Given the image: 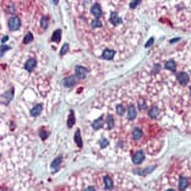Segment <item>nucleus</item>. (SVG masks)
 <instances>
[{
  "mask_svg": "<svg viewBox=\"0 0 191 191\" xmlns=\"http://www.w3.org/2000/svg\"><path fill=\"white\" fill-rule=\"evenodd\" d=\"M11 92H12V90L11 91H9V92H6V99H5V102H4V104H7L9 103V101H10L11 99V97H12V93H11Z\"/></svg>",
  "mask_w": 191,
  "mask_h": 191,
  "instance_id": "obj_26",
  "label": "nucleus"
},
{
  "mask_svg": "<svg viewBox=\"0 0 191 191\" xmlns=\"http://www.w3.org/2000/svg\"><path fill=\"white\" fill-rule=\"evenodd\" d=\"M33 40V34L31 33V32H28V33L25 36V38H24V43L25 44H28V43H31Z\"/></svg>",
  "mask_w": 191,
  "mask_h": 191,
  "instance_id": "obj_21",
  "label": "nucleus"
},
{
  "mask_svg": "<svg viewBox=\"0 0 191 191\" xmlns=\"http://www.w3.org/2000/svg\"><path fill=\"white\" fill-rule=\"evenodd\" d=\"M107 123H108V127H109V129H111V127L114 126V118L111 117V115H108Z\"/></svg>",
  "mask_w": 191,
  "mask_h": 191,
  "instance_id": "obj_23",
  "label": "nucleus"
},
{
  "mask_svg": "<svg viewBox=\"0 0 191 191\" xmlns=\"http://www.w3.org/2000/svg\"><path fill=\"white\" fill-rule=\"evenodd\" d=\"M138 3H140V1H138V0H137V1H131L130 6H131V7H135V6H136V5H137Z\"/></svg>",
  "mask_w": 191,
  "mask_h": 191,
  "instance_id": "obj_33",
  "label": "nucleus"
},
{
  "mask_svg": "<svg viewBox=\"0 0 191 191\" xmlns=\"http://www.w3.org/2000/svg\"><path fill=\"white\" fill-rule=\"evenodd\" d=\"M168 191H175V190H173V189H170V190H168Z\"/></svg>",
  "mask_w": 191,
  "mask_h": 191,
  "instance_id": "obj_36",
  "label": "nucleus"
},
{
  "mask_svg": "<svg viewBox=\"0 0 191 191\" xmlns=\"http://www.w3.org/2000/svg\"><path fill=\"white\" fill-rule=\"evenodd\" d=\"M36 64H37L36 59L31 58V59H28V60L26 61V64H25V69H26L27 71H32L34 67H36Z\"/></svg>",
  "mask_w": 191,
  "mask_h": 191,
  "instance_id": "obj_5",
  "label": "nucleus"
},
{
  "mask_svg": "<svg viewBox=\"0 0 191 191\" xmlns=\"http://www.w3.org/2000/svg\"><path fill=\"white\" fill-rule=\"evenodd\" d=\"M102 125H103V117L98 118L97 120H94L93 124H92V126H93L94 130H98V129H101L102 127Z\"/></svg>",
  "mask_w": 191,
  "mask_h": 191,
  "instance_id": "obj_13",
  "label": "nucleus"
},
{
  "mask_svg": "<svg viewBox=\"0 0 191 191\" xmlns=\"http://www.w3.org/2000/svg\"><path fill=\"white\" fill-rule=\"evenodd\" d=\"M127 118H129L130 120H132V119L136 118V109H135L134 105H130L129 109H127Z\"/></svg>",
  "mask_w": 191,
  "mask_h": 191,
  "instance_id": "obj_10",
  "label": "nucleus"
},
{
  "mask_svg": "<svg viewBox=\"0 0 191 191\" xmlns=\"http://www.w3.org/2000/svg\"><path fill=\"white\" fill-rule=\"evenodd\" d=\"M114 54H115V52L113 50V49H104L103 54H102V58L105 59V60H110V59H113Z\"/></svg>",
  "mask_w": 191,
  "mask_h": 191,
  "instance_id": "obj_8",
  "label": "nucleus"
},
{
  "mask_svg": "<svg viewBox=\"0 0 191 191\" xmlns=\"http://www.w3.org/2000/svg\"><path fill=\"white\" fill-rule=\"evenodd\" d=\"M107 146H108V141L105 138L101 140V147H107Z\"/></svg>",
  "mask_w": 191,
  "mask_h": 191,
  "instance_id": "obj_30",
  "label": "nucleus"
},
{
  "mask_svg": "<svg viewBox=\"0 0 191 191\" xmlns=\"http://www.w3.org/2000/svg\"><path fill=\"white\" fill-rule=\"evenodd\" d=\"M138 105H140V109H146V103H145L143 99H141V101L138 102Z\"/></svg>",
  "mask_w": 191,
  "mask_h": 191,
  "instance_id": "obj_29",
  "label": "nucleus"
},
{
  "mask_svg": "<svg viewBox=\"0 0 191 191\" xmlns=\"http://www.w3.org/2000/svg\"><path fill=\"white\" fill-rule=\"evenodd\" d=\"M159 115V109L157 107H152L150 109V117L151 118H157Z\"/></svg>",
  "mask_w": 191,
  "mask_h": 191,
  "instance_id": "obj_18",
  "label": "nucleus"
},
{
  "mask_svg": "<svg viewBox=\"0 0 191 191\" xmlns=\"http://www.w3.org/2000/svg\"><path fill=\"white\" fill-rule=\"evenodd\" d=\"M85 191H96V189H94L93 186H88V188L85 189Z\"/></svg>",
  "mask_w": 191,
  "mask_h": 191,
  "instance_id": "obj_34",
  "label": "nucleus"
},
{
  "mask_svg": "<svg viewBox=\"0 0 191 191\" xmlns=\"http://www.w3.org/2000/svg\"><path fill=\"white\" fill-rule=\"evenodd\" d=\"M104 185H105V189H107V190L113 189V180H111L108 175H105V176H104Z\"/></svg>",
  "mask_w": 191,
  "mask_h": 191,
  "instance_id": "obj_14",
  "label": "nucleus"
},
{
  "mask_svg": "<svg viewBox=\"0 0 191 191\" xmlns=\"http://www.w3.org/2000/svg\"><path fill=\"white\" fill-rule=\"evenodd\" d=\"M40 22H42V27H43V28H47L48 27V18L47 17H43Z\"/></svg>",
  "mask_w": 191,
  "mask_h": 191,
  "instance_id": "obj_28",
  "label": "nucleus"
},
{
  "mask_svg": "<svg viewBox=\"0 0 191 191\" xmlns=\"http://www.w3.org/2000/svg\"><path fill=\"white\" fill-rule=\"evenodd\" d=\"M189 185V180L186 178H181L180 179V183H179V190L180 191H184L185 189L188 188Z\"/></svg>",
  "mask_w": 191,
  "mask_h": 191,
  "instance_id": "obj_12",
  "label": "nucleus"
},
{
  "mask_svg": "<svg viewBox=\"0 0 191 191\" xmlns=\"http://www.w3.org/2000/svg\"><path fill=\"white\" fill-rule=\"evenodd\" d=\"M61 159H63V157L61 156H59L58 158H55L53 161V163H52V168H54V169H58V165L61 163Z\"/></svg>",
  "mask_w": 191,
  "mask_h": 191,
  "instance_id": "obj_20",
  "label": "nucleus"
},
{
  "mask_svg": "<svg viewBox=\"0 0 191 191\" xmlns=\"http://www.w3.org/2000/svg\"><path fill=\"white\" fill-rule=\"evenodd\" d=\"M145 159V153L142 151H138L132 156V162H134L135 164H140L141 162Z\"/></svg>",
  "mask_w": 191,
  "mask_h": 191,
  "instance_id": "obj_3",
  "label": "nucleus"
},
{
  "mask_svg": "<svg viewBox=\"0 0 191 191\" xmlns=\"http://www.w3.org/2000/svg\"><path fill=\"white\" fill-rule=\"evenodd\" d=\"M117 113L119 115H123L125 113V108L124 105H121V104H119V105H117Z\"/></svg>",
  "mask_w": 191,
  "mask_h": 191,
  "instance_id": "obj_25",
  "label": "nucleus"
},
{
  "mask_svg": "<svg viewBox=\"0 0 191 191\" xmlns=\"http://www.w3.org/2000/svg\"><path fill=\"white\" fill-rule=\"evenodd\" d=\"M110 22L113 25H119V24H121L123 22V20H121L120 17H119V15L118 13H111V16H110Z\"/></svg>",
  "mask_w": 191,
  "mask_h": 191,
  "instance_id": "obj_11",
  "label": "nucleus"
},
{
  "mask_svg": "<svg viewBox=\"0 0 191 191\" xmlns=\"http://www.w3.org/2000/svg\"><path fill=\"white\" fill-rule=\"evenodd\" d=\"M7 25H9V28H10L11 31H16L20 28L21 21L17 16H12V17H10V20L7 21Z\"/></svg>",
  "mask_w": 191,
  "mask_h": 191,
  "instance_id": "obj_1",
  "label": "nucleus"
},
{
  "mask_svg": "<svg viewBox=\"0 0 191 191\" xmlns=\"http://www.w3.org/2000/svg\"><path fill=\"white\" fill-rule=\"evenodd\" d=\"M74 123H75V114H74V111L71 110L70 114H69V119H67V126H69V127H72Z\"/></svg>",
  "mask_w": 191,
  "mask_h": 191,
  "instance_id": "obj_16",
  "label": "nucleus"
},
{
  "mask_svg": "<svg viewBox=\"0 0 191 191\" xmlns=\"http://www.w3.org/2000/svg\"><path fill=\"white\" fill-rule=\"evenodd\" d=\"M42 104H37V105H34V108H32V110H31V115L32 117H38V115L42 113Z\"/></svg>",
  "mask_w": 191,
  "mask_h": 191,
  "instance_id": "obj_9",
  "label": "nucleus"
},
{
  "mask_svg": "<svg viewBox=\"0 0 191 191\" xmlns=\"http://www.w3.org/2000/svg\"><path fill=\"white\" fill-rule=\"evenodd\" d=\"M153 40H154L153 38H151V39H150V40L147 42V44H146V47H151L152 44H153Z\"/></svg>",
  "mask_w": 191,
  "mask_h": 191,
  "instance_id": "obj_31",
  "label": "nucleus"
},
{
  "mask_svg": "<svg viewBox=\"0 0 191 191\" xmlns=\"http://www.w3.org/2000/svg\"><path fill=\"white\" fill-rule=\"evenodd\" d=\"M6 40H7V37H6V36H5V37H3V43H5Z\"/></svg>",
  "mask_w": 191,
  "mask_h": 191,
  "instance_id": "obj_35",
  "label": "nucleus"
},
{
  "mask_svg": "<svg viewBox=\"0 0 191 191\" xmlns=\"http://www.w3.org/2000/svg\"><path fill=\"white\" fill-rule=\"evenodd\" d=\"M92 27H93V28H97V27H101L102 26V22H101V20H99V18H96V20H93L92 21Z\"/></svg>",
  "mask_w": 191,
  "mask_h": 191,
  "instance_id": "obj_24",
  "label": "nucleus"
},
{
  "mask_svg": "<svg viewBox=\"0 0 191 191\" xmlns=\"http://www.w3.org/2000/svg\"><path fill=\"white\" fill-rule=\"evenodd\" d=\"M60 37H61V31L60 30H57L53 33V40H54V42H59V40H60Z\"/></svg>",
  "mask_w": 191,
  "mask_h": 191,
  "instance_id": "obj_22",
  "label": "nucleus"
},
{
  "mask_svg": "<svg viewBox=\"0 0 191 191\" xmlns=\"http://www.w3.org/2000/svg\"><path fill=\"white\" fill-rule=\"evenodd\" d=\"M91 12L96 16V18H99V16L102 15V7H101V5H99L98 3L93 4V6H92V9H91Z\"/></svg>",
  "mask_w": 191,
  "mask_h": 191,
  "instance_id": "obj_4",
  "label": "nucleus"
},
{
  "mask_svg": "<svg viewBox=\"0 0 191 191\" xmlns=\"http://www.w3.org/2000/svg\"><path fill=\"white\" fill-rule=\"evenodd\" d=\"M75 83H76V80H75L74 76H69V77H66V78H64L63 80V85L65 87H72Z\"/></svg>",
  "mask_w": 191,
  "mask_h": 191,
  "instance_id": "obj_6",
  "label": "nucleus"
},
{
  "mask_svg": "<svg viewBox=\"0 0 191 191\" xmlns=\"http://www.w3.org/2000/svg\"><path fill=\"white\" fill-rule=\"evenodd\" d=\"M75 141H76L78 147H82V140H81V136H80V130H77L76 134H75Z\"/></svg>",
  "mask_w": 191,
  "mask_h": 191,
  "instance_id": "obj_19",
  "label": "nucleus"
},
{
  "mask_svg": "<svg viewBox=\"0 0 191 191\" xmlns=\"http://www.w3.org/2000/svg\"><path fill=\"white\" fill-rule=\"evenodd\" d=\"M178 81L180 82L181 85H188L189 83V75L186 72H180L178 74Z\"/></svg>",
  "mask_w": 191,
  "mask_h": 191,
  "instance_id": "obj_7",
  "label": "nucleus"
},
{
  "mask_svg": "<svg viewBox=\"0 0 191 191\" xmlns=\"http://www.w3.org/2000/svg\"><path fill=\"white\" fill-rule=\"evenodd\" d=\"M190 93H191V88H190Z\"/></svg>",
  "mask_w": 191,
  "mask_h": 191,
  "instance_id": "obj_37",
  "label": "nucleus"
},
{
  "mask_svg": "<svg viewBox=\"0 0 191 191\" xmlns=\"http://www.w3.org/2000/svg\"><path fill=\"white\" fill-rule=\"evenodd\" d=\"M67 50H69V44H67V43H65V44H64V45H63V48H61L60 54H61V55H64V54L66 53Z\"/></svg>",
  "mask_w": 191,
  "mask_h": 191,
  "instance_id": "obj_27",
  "label": "nucleus"
},
{
  "mask_svg": "<svg viewBox=\"0 0 191 191\" xmlns=\"http://www.w3.org/2000/svg\"><path fill=\"white\" fill-rule=\"evenodd\" d=\"M165 67H167L168 70L174 71L175 69H176V64H175L174 60H169V61H167V64H165Z\"/></svg>",
  "mask_w": 191,
  "mask_h": 191,
  "instance_id": "obj_17",
  "label": "nucleus"
},
{
  "mask_svg": "<svg viewBox=\"0 0 191 191\" xmlns=\"http://www.w3.org/2000/svg\"><path fill=\"white\" fill-rule=\"evenodd\" d=\"M142 137V131L140 130V129H134V131H132V138L134 140H140V138Z\"/></svg>",
  "mask_w": 191,
  "mask_h": 191,
  "instance_id": "obj_15",
  "label": "nucleus"
},
{
  "mask_svg": "<svg viewBox=\"0 0 191 191\" xmlns=\"http://www.w3.org/2000/svg\"><path fill=\"white\" fill-rule=\"evenodd\" d=\"M7 49H9V47H5V45L3 44V45H1V55H3V54H4V52H5V50H7Z\"/></svg>",
  "mask_w": 191,
  "mask_h": 191,
  "instance_id": "obj_32",
  "label": "nucleus"
},
{
  "mask_svg": "<svg viewBox=\"0 0 191 191\" xmlns=\"http://www.w3.org/2000/svg\"><path fill=\"white\" fill-rule=\"evenodd\" d=\"M75 74H76L77 78L82 80V78H85V77L87 76V69H86V67H83V66L77 65V66L75 67Z\"/></svg>",
  "mask_w": 191,
  "mask_h": 191,
  "instance_id": "obj_2",
  "label": "nucleus"
}]
</instances>
